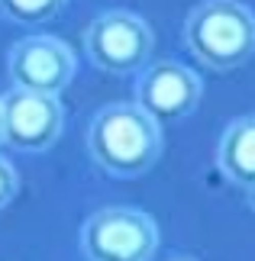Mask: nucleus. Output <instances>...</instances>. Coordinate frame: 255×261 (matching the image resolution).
I'll return each instance as SVG.
<instances>
[{
	"mask_svg": "<svg viewBox=\"0 0 255 261\" xmlns=\"http://www.w3.org/2000/svg\"><path fill=\"white\" fill-rule=\"evenodd\" d=\"M68 0H0V16L16 26H42L65 10Z\"/></svg>",
	"mask_w": 255,
	"mask_h": 261,
	"instance_id": "9",
	"label": "nucleus"
},
{
	"mask_svg": "<svg viewBox=\"0 0 255 261\" xmlns=\"http://www.w3.org/2000/svg\"><path fill=\"white\" fill-rule=\"evenodd\" d=\"M0 145H4V110H0Z\"/></svg>",
	"mask_w": 255,
	"mask_h": 261,
	"instance_id": "11",
	"label": "nucleus"
},
{
	"mask_svg": "<svg viewBox=\"0 0 255 261\" xmlns=\"http://www.w3.org/2000/svg\"><path fill=\"white\" fill-rule=\"evenodd\" d=\"M168 261H197V258H168Z\"/></svg>",
	"mask_w": 255,
	"mask_h": 261,
	"instance_id": "12",
	"label": "nucleus"
},
{
	"mask_svg": "<svg viewBox=\"0 0 255 261\" xmlns=\"http://www.w3.org/2000/svg\"><path fill=\"white\" fill-rule=\"evenodd\" d=\"M155 248V219L136 206H104L81 226V252L87 261H152Z\"/></svg>",
	"mask_w": 255,
	"mask_h": 261,
	"instance_id": "3",
	"label": "nucleus"
},
{
	"mask_svg": "<svg viewBox=\"0 0 255 261\" xmlns=\"http://www.w3.org/2000/svg\"><path fill=\"white\" fill-rule=\"evenodd\" d=\"M184 45L210 71H233L255 55V13L239 0H203L184 23Z\"/></svg>",
	"mask_w": 255,
	"mask_h": 261,
	"instance_id": "2",
	"label": "nucleus"
},
{
	"mask_svg": "<svg viewBox=\"0 0 255 261\" xmlns=\"http://www.w3.org/2000/svg\"><path fill=\"white\" fill-rule=\"evenodd\" d=\"M217 168L229 184L255 190V116H242L223 129Z\"/></svg>",
	"mask_w": 255,
	"mask_h": 261,
	"instance_id": "8",
	"label": "nucleus"
},
{
	"mask_svg": "<svg viewBox=\"0 0 255 261\" xmlns=\"http://www.w3.org/2000/svg\"><path fill=\"white\" fill-rule=\"evenodd\" d=\"M75 52L55 36H26L10 48L7 74L10 84L33 94L58 97L75 77Z\"/></svg>",
	"mask_w": 255,
	"mask_h": 261,
	"instance_id": "6",
	"label": "nucleus"
},
{
	"mask_svg": "<svg viewBox=\"0 0 255 261\" xmlns=\"http://www.w3.org/2000/svg\"><path fill=\"white\" fill-rule=\"evenodd\" d=\"M203 84L188 65L161 58L142 68V77L136 84V103L158 123H175L191 116L200 103Z\"/></svg>",
	"mask_w": 255,
	"mask_h": 261,
	"instance_id": "7",
	"label": "nucleus"
},
{
	"mask_svg": "<svg viewBox=\"0 0 255 261\" xmlns=\"http://www.w3.org/2000/svg\"><path fill=\"white\" fill-rule=\"evenodd\" d=\"M0 110H4V145L16 152H45L62 136L65 107L52 94L13 87L0 97Z\"/></svg>",
	"mask_w": 255,
	"mask_h": 261,
	"instance_id": "5",
	"label": "nucleus"
},
{
	"mask_svg": "<svg viewBox=\"0 0 255 261\" xmlns=\"http://www.w3.org/2000/svg\"><path fill=\"white\" fill-rule=\"evenodd\" d=\"M161 148V123L139 103H110L90 119L87 152L100 171L113 177H139L152 171Z\"/></svg>",
	"mask_w": 255,
	"mask_h": 261,
	"instance_id": "1",
	"label": "nucleus"
},
{
	"mask_svg": "<svg viewBox=\"0 0 255 261\" xmlns=\"http://www.w3.org/2000/svg\"><path fill=\"white\" fill-rule=\"evenodd\" d=\"M16 190H19V177L13 171V165L0 158V210H7L10 203H13Z\"/></svg>",
	"mask_w": 255,
	"mask_h": 261,
	"instance_id": "10",
	"label": "nucleus"
},
{
	"mask_svg": "<svg viewBox=\"0 0 255 261\" xmlns=\"http://www.w3.org/2000/svg\"><path fill=\"white\" fill-rule=\"evenodd\" d=\"M84 52L90 65L110 74H132L149 68V58L155 52V36L146 19L126 10L100 13L84 29Z\"/></svg>",
	"mask_w": 255,
	"mask_h": 261,
	"instance_id": "4",
	"label": "nucleus"
}]
</instances>
